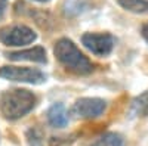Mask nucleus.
I'll return each instance as SVG.
<instances>
[{
	"label": "nucleus",
	"mask_w": 148,
	"mask_h": 146,
	"mask_svg": "<svg viewBox=\"0 0 148 146\" xmlns=\"http://www.w3.org/2000/svg\"><path fill=\"white\" fill-rule=\"evenodd\" d=\"M83 46L96 56H107L114 47V37L108 33H86L82 35Z\"/></svg>",
	"instance_id": "5"
},
{
	"label": "nucleus",
	"mask_w": 148,
	"mask_h": 146,
	"mask_svg": "<svg viewBox=\"0 0 148 146\" xmlns=\"http://www.w3.org/2000/svg\"><path fill=\"white\" fill-rule=\"evenodd\" d=\"M37 34L27 25H10L0 30V41L6 46L19 47L33 43Z\"/></svg>",
	"instance_id": "4"
},
{
	"label": "nucleus",
	"mask_w": 148,
	"mask_h": 146,
	"mask_svg": "<svg viewBox=\"0 0 148 146\" xmlns=\"http://www.w3.org/2000/svg\"><path fill=\"white\" fill-rule=\"evenodd\" d=\"M90 146H126V143L119 133H105L98 137Z\"/></svg>",
	"instance_id": "10"
},
{
	"label": "nucleus",
	"mask_w": 148,
	"mask_h": 146,
	"mask_svg": "<svg viewBox=\"0 0 148 146\" xmlns=\"http://www.w3.org/2000/svg\"><path fill=\"white\" fill-rule=\"evenodd\" d=\"M6 3H8V0H0V16L3 15V12L6 9Z\"/></svg>",
	"instance_id": "14"
},
{
	"label": "nucleus",
	"mask_w": 148,
	"mask_h": 146,
	"mask_svg": "<svg viewBox=\"0 0 148 146\" xmlns=\"http://www.w3.org/2000/svg\"><path fill=\"white\" fill-rule=\"evenodd\" d=\"M37 103L34 93L25 89H14L5 92L0 97V112L6 120H19L31 112Z\"/></svg>",
	"instance_id": "2"
},
{
	"label": "nucleus",
	"mask_w": 148,
	"mask_h": 146,
	"mask_svg": "<svg viewBox=\"0 0 148 146\" xmlns=\"http://www.w3.org/2000/svg\"><path fill=\"white\" fill-rule=\"evenodd\" d=\"M142 37L147 40V43H148V24H145V25L142 27Z\"/></svg>",
	"instance_id": "13"
},
{
	"label": "nucleus",
	"mask_w": 148,
	"mask_h": 146,
	"mask_svg": "<svg viewBox=\"0 0 148 146\" xmlns=\"http://www.w3.org/2000/svg\"><path fill=\"white\" fill-rule=\"evenodd\" d=\"M107 108V102L98 97H82L74 103L71 112L77 118L82 120H92L101 117Z\"/></svg>",
	"instance_id": "6"
},
{
	"label": "nucleus",
	"mask_w": 148,
	"mask_h": 146,
	"mask_svg": "<svg viewBox=\"0 0 148 146\" xmlns=\"http://www.w3.org/2000/svg\"><path fill=\"white\" fill-rule=\"evenodd\" d=\"M0 77L15 83L42 84L46 81V75L40 69L28 67H3L0 68Z\"/></svg>",
	"instance_id": "3"
},
{
	"label": "nucleus",
	"mask_w": 148,
	"mask_h": 146,
	"mask_svg": "<svg viewBox=\"0 0 148 146\" xmlns=\"http://www.w3.org/2000/svg\"><path fill=\"white\" fill-rule=\"evenodd\" d=\"M130 114L133 117H148V90H145L132 101Z\"/></svg>",
	"instance_id": "9"
},
{
	"label": "nucleus",
	"mask_w": 148,
	"mask_h": 146,
	"mask_svg": "<svg viewBox=\"0 0 148 146\" xmlns=\"http://www.w3.org/2000/svg\"><path fill=\"white\" fill-rule=\"evenodd\" d=\"M47 121L52 127L62 128L68 124V112L62 103H55L47 111Z\"/></svg>",
	"instance_id": "8"
},
{
	"label": "nucleus",
	"mask_w": 148,
	"mask_h": 146,
	"mask_svg": "<svg viewBox=\"0 0 148 146\" xmlns=\"http://www.w3.org/2000/svg\"><path fill=\"white\" fill-rule=\"evenodd\" d=\"M119 5L132 14H148V0H117Z\"/></svg>",
	"instance_id": "11"
},
{
	"label": "nucleus",
	"mask_w": 148,
	"mask_h": 146,
	"mask_svg": "<svg viewBox=\"0 0 148 146\" xmlns=\"http://www.w3.org/2000/svg\"><path fill=\"white\" fill-rule=\"evenodd\" d=\"M36 2H49V0H36Z\"/></svg>",
	"instance_id": "15"
},
{
	"label": "nucleus",
	"mask_w": 148,
	"mask_h": 146,
	"mask_svg": "<svg viewBox=\"0 0 148 146\" xmlns=\"http://www.w3.org/2000/svg\"><path fill=\"white\" fill-rule=\"evenodd\" d=\"M27 140L30 146H43V136L37 128H30L27 131Z\"/></svg>",
	"instance_id": "12"
},
{
	"label": "nucleus",
	"mask_w": 148,
	"mask_h": 146,
	"mask_svg": "<svg viewBox=\"0 0 148 146\" xmlns=\"http://www.w3.org/2000/svg\"><path fill=\"white\" fill-rule=\"evenodd\" d=\"M53 53L59 64L73 74L86 75L93 71V64L89 58L82 53L80 49L70 39H59L53 47Z\"/></svg>",
	"instance_id": "1"
},
{
	"label": "nucleus",
	"mask_w": 148,
	"mask_h": 146,
	"mask_svg": "<svg viewBox=\"0 0 148 146\" xmlns=\"http://www.w3.org/2000/svg\"><path fill=\"white\" fill-rule=\"evenodd\" d=\"M8 58L10 60H30V62H39V64H46V60H47L46 50L40 46L8 53Z\"/></svg>",
	"instance_id": "7"
}]
</instances>
